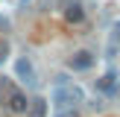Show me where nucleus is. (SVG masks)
Here are the masks:
<instances>
[{
	"instance_id": "obj_8",
	"label": "nucleus",
	"mask_w": 120,
	"mask_h": 117,
	"mask_svg": "<svg viewBox=\"0 0 120 117\" xmlns=\"http://www.w3.org/2000/svg\"><path fill=\"white\" fill-rule=\"evenodd\" d=\"M117 50H120V21L114 23V38H111V44H109V56H114Z\"/></svg>"
},
{
	"instance_id": "obj_11",
	"label": "nucleus",
	"mask_w": 120,
	"mask_h": 117,
	"mask_svg": "<svg viewBox=\"0 0 120 117\" xmlns=\"http://www.w3.org/2000/svg\"><path fill=\"white\" fill-rule=\"evenodd\" d=\"M3 26H6V21H3V18H0V29H3Z\"/></svg>"
},
{
	"instance_id": "obj_9",
	"label": "nucleus",
	"mask_w": 120,
	"mask_h": 117,
	"mask_svg": "<svg viewBox=\"0 0 120 117\" xmlns=\"http://www.w3.org/2000/svg\"><path fill=\"white\" fill-rule=\"evenodd\" d=\"M12 88V82L6 79V76H0V102H3V97H6V91Z\"/></svg>"
},
{
	"instance_id": "obj_3",
	"label": "nucleus",
	"mask_w": 120,
	"mask_h": 117,
	"mask_svg": "<svg viewBox=\"0 0 120 117\" xmlns=\"http://www.w3.org/2000/svg\"><path fill=\"white\" fill-rule=\"evenodd\" d=\"M15 76L23 82V85H35V82H38V76H35V67H32V62H29L26 56L15 58Z\"/></svg>"
},
{
	"instance_id": "obj_6",
	"label": "nucleus",
	"mask_w": 120,
	"mask_h": 117,
	"mask_svg": "<svg viewBox=\"0 0 120 117\" xmlns=\"http://www.w3.org/2000/svg\"><path fill=\"white\" fill-rule=\"evenodd\" d=\"M64 21L68 23H82L85 21V9H82L79 3H70L68 9H64Z\"/></svg>"
},
{
	"instance_id": "obj_7",
	"label": "nucleus",
	"mask_w": 120,
	"mask_h": 117,
	"mask_svg": "<svg viewBox=\"0 0 120 117\" xmlns=\"http://www.w3.org/2000/svg\"><path fill=\"white\" fill-rule=\"evenodd\" d=\"M29 117H47V99H41V97H35L32 102H29Z\"/></svg>"
},
{
	"instance_id": "obj_2",
	"label": "nucleus",
	"mask_w": 120,
	"mask_h": 117,
	"mask_svg": "<svg viewBox=\"0 0 120 117\" xmlns=\"http://www.w3.org/2000/svg\"><path fill=\"white\" fill-rule=\"evenodd\" d=\"M3 105L12 111V114H23V111L29 108V99H26V94H23L21 88L12 85L9 91H6V97H3Z\"/></svg>"
},
{
	"instance_id": "obj_1",
	"label": "nucleus",
	"mask_w": 120,
	"mask_h": 117,
	"mask_svg": "<svg viewBox=\"0 0 120 117\" xmlns=\"http://www.w3.org/2000/svg\"><path fill=\"white\" fill-rule=\"evenodd\" d=\"M53 102L59 111H73L76 105L85 102V91L79 85H73L68 76H59V82L53 85Z\"/></svg>"
},
{
	"instance_id": "obj_4",
	"label": "nucleus",
	"mask_w": 120,
	"mask_h": 117,
	"mask_svg": "<svg viewBox=\"0 0 120 117\" xmlns=\"http://www.w3.org/2000/svg\"><path fill=\"white\" fill-rule=\"evenodd\" d=\"M70 67H73V70H91V67H94V56H91L88 50L73 53V56H70Z\"/></svg>"
},
{
	"instance_id": "obj_5",
	"label": "nucleus",
	"mask_w": 120,
	"mask_h": 117,
	"mask_svg": "<svg viewBox=\"0 0 120 117\" xmlns=\"http://www.w3.org/2000/svg\"><path fill=\"white\" fill-rule=\"evenodd\" d=\"M117 82H120V73H117L114 67H109V73L97 82V88H100L103 94H114V91H117Z\"/></svg>"
},
{
	"instance_id": "obj_10",
	"label": "nucleus",
	"mask_w": 120,
	"mask_h": 117,
	"mask_svg": "<svg viewBox=\"0 0 120 117\" xmlns=\"http://www.w3.org/2000/svg\"><path fill=\"white\" fill-rule=\"evenodd\" d=\"M6 53H9V44H6V41H0V64L6 62Z\"/></svg>"
}]
</instances>
